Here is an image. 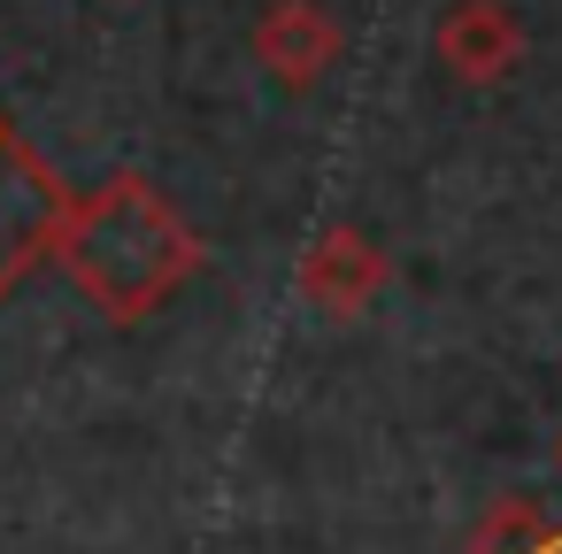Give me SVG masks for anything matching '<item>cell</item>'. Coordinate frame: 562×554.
Returning <instances> with one entry per match:
<instances>
[{
  "label": "cell",
  "mask_w": 562,
  "mask_h": 554,
  "mask_svg": "<svg viewBox=\"0 0 562 554\" xmlns=\"http://www.w3.org/2000/svg\"><path fill=\"white\" fill-rule=\"evenodd\" d=\"M47 255L109 324H139L201 270V231L147 178H109L101 193L63 208Z\"/></svg>",
  "instance_id": "6da1fadb"
},
{
  "label": "cell",
  "mask_w": 562,
  "mask_h": 554,
  "mask_svg": "<svg viewBox=\"0 0 562 554\" xmlns=\"http://www.w3.org/2000/svg\"><path fill=\"white\" fill-rule=\"evenodd\" d=\"M63 208H70L63 178H55L9 124H0V301H9V293L47 262Z\"/></svg>",
  "instance_id": "7a4b0ae2"
},
{
  "label": "cell",
  "mask_w": 562,
  "mask_h": 554,
  "mask_svg": "<svg viewBox=\"0 0 562 554\" xmlns=\"http://www.w3.org/2000/svg\"><path fill=\"white\" fill-rule=\"evenodd\" d=\"M378 285H385V255H378L370 231L331 224V231L308 239V255H301V293H308L324 316H362V308L378 301Z\"/></svg>",
  "instance_id": "3957f363"
},
{
  "label": "cell",
  "mask_w": 562,
  "mask_h": 554,
  "mask_svg": "<svg viewBox=\"0 0 562 554\" xmlns=\"http://www.w3.org/2000/svg\"><path fill=\"white\" fill-rule=\"evenodd\" d=\"M255 63L278 78V86H316L331 63H339V24L316 9V0H270V16L255 24Z\"/></svg>",
  "instance_id": "277c9868"
},
{
  "label": "cell",
  "mask_w": 562,
  "mask_h": 554,
  "mask_svg": "<svg viewBox=\"0 0 562 554\" xmlns=\"http://www.w3.org/2000/svg\"><path fill=\"white\" fill-rule=\"evenodd\" d=\"M524 55V32L516 16L501 9V0H462V9H447L439 24V63L462 78V86H501Z\"/></svg>",
  "instance_id": "5b68a950"
},
{
  "label": "cell",
  "mask_w": 562,
  "mask_h": 554,
  "mask_svg": "<svg viewBox=\"0 0 562 554\" xmlns=\"http://www.w3.org/2000/svg\"><path fill=\"white\" fill-rule=\"evenodd\" d=\"M470 554H562V523H547L531 500H501L470 531Z\"/></svg>",
  "instance_id": "8992f818"
}]
</instances>
